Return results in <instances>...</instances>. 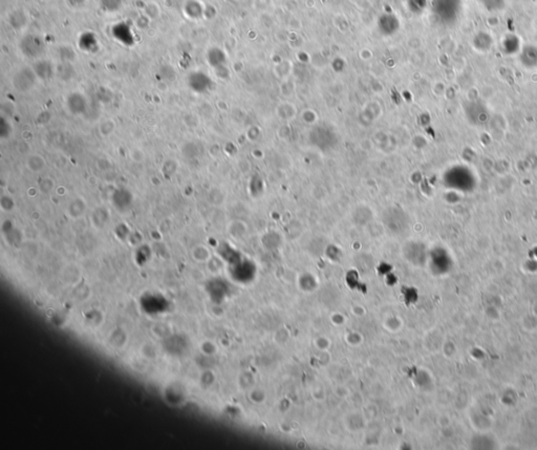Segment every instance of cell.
Listing matches in <instances>:
<instances>
[{"label": "cell", "instance_id": "cell-1", "mask_svg": "<svg viewBox=\"0 0 537 450\" xmlns=\"http://www.w3.org/2000/svg\"><path fill=\"white\" fill-rule=\"evenodd\" d=\"M38 77L34 72L33 67H21L14 74L12 84L15 90L19 93H29L36 85Z\"/></svg>", "mask_w": 537, "mask_h": 450}, {"label": "cell", "instance_id": "cell-2", "mask_svg": "<svg viewBox=\"0 0 537 450\" xmlns=\"http://www.w3.org/2000/svg\"><path fill=\"white\" fill-rule=\"evenodd\" d=\"M19 49L26 58L38 60L45 52L46 46L37 35H25L19 42Z\"/></svg>", "mask_w": 537, "mask_h": 450}, {"label": "cell", "instance_id": "cell-3", "mask_svg": "<svg viewBox=\"0 0 537 450\" xmlns=\"http://www.w3.org/2000/svg\"><path fill=\"white\" fill-rule=\"evenodd\" d=\"M87 106H89V102H87L86 97L81 93H72L67 97L66 107L68 111L75 116H81L85 113Z\"/></svg>", "mask_w": 537, "mask_h": 450}, {"label": "cell", "instance_id": "cell-4", "mask_svg": "<svg viewBox=\"0 0 537 450\" xmlns=\"http://www.w3.org/2000/svg\"><path fill=\"white\" fill-rule=\"evenodd\" d=\"M188 85L195 93L202 94L210 88L211 79L202 72H192L188 77Z\"/></svg>", "mask_w": 537, "mask_h": 450}, {"label": "cell", "instance_id": "cell-5", "mask_svg": "<svg viewBox=\"0 0 537 450\" xmlns=\"http://www.w3.org/2000/svg\"><path fill=\"white\" fill-rule=\"evenodd\" d=\"M34 72L36 73L38 79L43 81H48L52 78L55 74V67L52 65L50 61L47 59H38L35 61L34 65L32 66Z\"/></svg>", "mask_w": 537, "mask_h": 450}, {"label": "cell", "instance_id": "cell-6", "mask_svg": "<svg viewBox=\"0 0 537 450\" xmlns=\"http://www.w3.org/2000/svg\"><path fill=\"white\" fill-rule=\"evenodd\" d=\"M111 200H112L113 205L116 206V208L124 210L133 204L134 196L129 190L121 188V189L114 190V192L112 193Z\"/></svg>", "mask_w": 537, "mask_h": 450}, {"label": "cell", "instance_id": "cell-7", "mask_svg": "<svg viewBox=\"0 0 537 450\" xmlns=\"http://www.w3.org/2000/svg\"><path fill=\"white\" fill-rule=\"evenodd\" d=\"M28 15L22 10H16L8 17V22H10L12 28L16 31L23 30L26 24H28Z\"/></svg>", "mask_w": 537, "mask_h": 450}, {"label": "cell", "instance_id": "cell-8", "mask_svg": "<svg viewBox=\"0 0 537 450\" xmlns=\"http://www.w3.org/2000/svg\"><path fill=\"white\" fill-rule=\"evenodd\" d=\"M86 210V202L82 198H77L69 202L67 213L72 218H80Z\"/></svg>", "mask_w": 537, "mask_h": 450}, {"label": "cell", "instance_id": "cell-9", "mask_svg": "<svg viewBox=\"0 0 537 450\" xmlns=\"http://www.w3.org/2000/svg\"><path fill=\"white\" fill-rule=\"evenodd\" d=\"M108 220H109V213L104 207H99L94 210V212L92 214V223L96 228H98V229L104 228L108 223Z\"/></svg>", "mask_w": 537, "mask_h": 450}, {"label": "cell", "instance_id": "cell-10", "mask_svg": "<svg viewBox=\"0 0 537 450\" xmlns=\"http://www.w3.org/2000/svg\"><path fill=\"white\" fill-rule=\"evenodd\" d=\"M26 166L33 172H40L46 167V161L39 154H32L26 158Z\"/></svg>", "mask_w": 537, "mask_h": 450}, {"label": "cell", "instance_id": "cell-11", "mask_svg": "<svg viewBox=\"0 0 537 450\" xmlns=\"http://www.w3.org/2000/svg\"><path fill=\"white\" fill-rule=\"evenodd\" d=\"M192 258L197 262H205L210 258V252L204 246H196L192 249Z\"/></svg>", "mask_w": 537, "mask_h": 450}, {"label": "cell", "instance_id": "cell-12", "mask_svg": "<svg viewBox=\"0 0 537 450\" xmlns=\"http://www.w3.org/2000/svg\"><path fill=\"white\" fill-rule=\"evenodd\" d=\"M114 129H116V123H114L111 119L104 120L99 126L100 134L104 137H108L111 134H113Z\"/></svg>", "mask_w": 537, "mask_h": 450}, {"label": "cell", "instance_id": "cell-13", "mask_svg": "<svg viewBox=\"0 0 537 450\" xmlns=\"http://www.w3.org/2000/svg\"><path fill=\"white\" fill-rule=\"evenodd\" d=\"M0 206H1L2 210L4 211H11L15 207V201L11 197L3 196L1 200H0Z\"/></svg>", "mask_w": 537, "mask_h": 450}, {"label": "cell", "instance_id": "cell-14", "mask_svg": "<svg viewBox=\"0 0 537 450\" xmlns=\"http://www.w3.org/2000/svg\"><path fill=\"white\" fill-rule=\"evenodd\" d=\"M54 189V182L50 179H45L40 183V191L43 193H49Z\"/></svg>", "mask_w": 537, "mask_h": 450}, {"label": "cell", "instance_id": "cell-15", "mask_svg": "<svg viewBox=\"0 0 537 450\" xmlns=\"http://www.w3.org/2000/svg\"><path fill=\"white\" fill-rule=\"evenodd\" d=\"M146 13L148 14L149 18H155V17L160 14V8H158V6L154 2L148 3L146 6Z\"/></svg>", "mask_w": 537, "mask_h": 450}, {"label": "cell", "instance_id": "cell-16", "mask_svg": "<svg viewBox=\"0 0 537 450\" xmlns=\"http://www.w3.org/2000/svg\"><path fill=\"white\" fill-rule=\"evenodd\" d=\"M42 1H49V0H42Z\"/></svg>", "mask_w": 537, "mask_h": 450}]
</instances>
